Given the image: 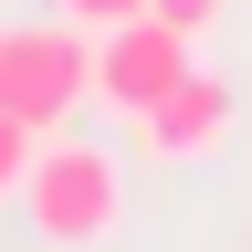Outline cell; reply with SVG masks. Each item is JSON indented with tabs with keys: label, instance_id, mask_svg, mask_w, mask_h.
Returning <instances> with one entry per match:
<instances>
[{
	"label": "cell",
	"instance_id": "7a4b0ae2",
	"mask_svg": "<svg viewBox=\"0 0 252 252\" xmlns=\"http://www.w3.org/2000/svg\"><path fill=\"white\" fill-rule=\"evenodd\" d=\"M84 94H94V32H74V21H11L0 32V105L32 137H53Z\"/></svg>",
	"mask_w": 252,
	"mask_h": 252
},
{
	"label": "cell",
	"instance_id": "6da1fadb",
	"mask_svg": "<svg viewBox=\"0 0 252 252\" xmlns=\"http://www.w3.org/2000/svg\"><path fill=\"white\" fill-rule=\"evenodd\" d=\"M21 210H32V231H42L53 252H105L116 220H126V168H116L94 137H63V147L32 158Z\"/></svg>",
	"mask_w": 252,
	"mask_h": 252
},
{
	"label": "cell",
	"instance_id": "52a82bcc",
	"mask_svg": "<svg viewBox=\"0 0 252 252\" xmlns=\"http://www.w3.org/2000/svg\"><path fill=\"white\" fill-rule=\"evenodd\" d=\"M158 11H168V21H179V32H210V21H220V11H231V0H158Z\"/></svg>",
	"mask_w": 252,
	"mask_h": 252
},
{
	"label": "cell",
	"instance_id": "5b68a950",
	"mask_svg": "<svg viewBox=\"0 0 252 252\" xmlns=\"http://www.w3.org/2000/svg\"><path fill=\"white\" fill-rule=\"evenodd\" d=\"M32 158H42V137L0 105V200H21V179H32Z\"/></svg>",
	"mask_w": 252,
	"mask_h": 252
},
{
	"label": "cell",
	"instance_id": "3957f363",
	"mask_svg": "<svg viewBox=\"0 0 252 252\" xmlns=\"http://www.w3.org/2000/svg\"><path fill=\"white\" fill-rule=\"evenodd\" d=\"M200 32H179L168 11H137V21H116V32H94V94H105V105L137 126L147 105H168V94L200 74Z\"/></svg>",
	"mask_w": 252,
	"mask_h": 252
},
{
	"label": "cell",
	"instance_id": "8992f818",
	"mask_svg": "<svg viewBox=\"0 0 252 252\" xmlns=\"http://www.w3.org/2000/svg\"><path fill=\"white\" fill-rule=\"evenodd\" d=\"M137 11H158V0H63L74 32H116V21H137Z\"/></svg>",
	"mask_w": 252,
	"mask_h": 252
},
{
	"label": "cell",
	"instance_id": "277c9868",
	"mask_svg": "<svg viewBox=\"0 0 252 252\" xmlns=\"http://www.w3.org/2000/svg\"><path fill=\"white\" fill-rule=\"evenodd\" d=\"M220 137H231V84H220V74H189L168 105L137 116V147L147 158H210Z\"/></svg>",
	"mask_w": 252,
	"mask_h": 252
}]
</instances>
